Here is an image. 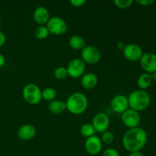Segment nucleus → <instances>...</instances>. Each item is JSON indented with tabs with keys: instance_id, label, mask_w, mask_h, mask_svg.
<instances>
[{
	"instance_id": "f257e3e1",
	"label": "nucleus",
	"mask_w": 156,
	"mask_h": 156,
	"mask_svg": "<svg viewBox=\"0 0 156 156\" xmlns=\"http://www.w3.org/2000/svg\"><path fill=\"white\" fill-rule=\"evenodd\" d=\"M147 141V133L139 126L126 130L122 138L123 148L129 152L141 151L146 146Z\"/></svg>"
},
{
	"instance_id": "f03ea898",
	"label": "nucleus",
	"mask_w": 156,
	"mask_h": 156,
	"mask_svg": "<svg viewBox=\"0 0 156 156\" xmlns=\"http://www.w3.org/2000/svg\"><path fill=\"white\" fill-rule=\"evenodd\" d=\"M88 98L80 91H76L70 94L66 101L67 111L76 115L83 114L88 108Z\"/></svg>"
},
{
	"instance_id": "7ed1b4c3",
	"label": "nucleus",
	"mask_w": 156,
	"mask_h": 156,
	"mask_svg": "<svg viewBox=\"0 0 156 156\" xmlns=\"http://www.w3.org/2000/svg\"><path fill=\"white\" fill-rule=\"evenodd\" d=\"M127 98L129 108L138 112L146 110L151 104L150 94L145 90H134L129 94Z\"/></svg>"
},
{
	"instance_id": "20e7f679",
	"label": "nucleus",
	"mask_w": 156,
	"mask_h": 156,
	"mask_svg": "<svg viewBox=\"0 0 156 156\" xmlns=\"http://www.w3.org/2000/svg\"><path fill=\"white\" fill-rule=\"evenodd\" d=\"M22 96L24 100L29 105H37L42 100V91L36 84L28 83L23 88Z\"/></svg>"
},
{
	"instance_id": "39448f33",
	"label": "nucleus",
	"mask_w": 156,
	"mask_h": 156,
	"mask_svg": "<svg viewBox=\"0 0 156 156\" xmlns=\"http://www.w3.org/2000/svg\"><path fill=\"white\" fill-rule=\"evenodd\" d=\"M46 27L48 29L49 33L55 35L64 34L68 28L65 20L59 16L50 17Z\"/></svg>"
},
{
	"instance_id": "423d86ee",
	"label": "nucleus",
	"mask_w": 156,
	"mask_h": 156,
	"mask_svg": "<svg viewBox=\"0 0 156 156\" xmlns=\"http://www.w3.org/2000/svg\"><path fill=\"white\" fill-rule=\"evenodd\" d=\"M81 57L85 63L93 65V64L98 63L100 61L101 58V53L96 47L88 45L85 46L81 50Z\"/></svg>"
},
{
	"instance_id": "0eeeda50",
	"label": "nucleus",
	"mask_w": 156,
	"mask_h": 156,
	"mask_svg": "<svg viewBox=\"0 0 156 156\" xmlns=\"http://www.w3.org/2000/svg\"><path fill=\"white\" fill-rule=\"evenodd\" d=\"M121 120L126 127L132 129L138 127L141 122V117L140 112L131 108H128L121 114Z\"/></svg>"
},
{
	"instance_id": "6e6552de",
	"label": "nucleus",
	"mask_w": 156,
	"mask_h": 156,
	"mask_svg": "<svg viewBox=\"0 0 156 156\" xmlns=\"http://www.w3.org/2000/svg\"><path fill=\"white\" fill-rule=\"evenodd\" d=\"M66 69L68 76L73 79H77L85 73V63L81 58H75L69 62Z\"/></svg>"
},
{
	"instance_id": "1a4fd4ad",
	"label": "nucleus",
	"mask_w": 156,
	"mask_h": 156,
	"mask_svg": "<svg viewBox=\"0 0 156 156\" xmlns=\"http://www.w3.org/2000/svg\"><path fill=\"white\" fill-rule=\"evenodd\" d=\"M143 53L142 47L136 44H126V47L123 50V56L130 62L140 61Z\"/></svg>"
},
{
	"instance_id": "9d476101",
	"label": "nucleus",
	"mask_w": 156,
	"mask_h": 156,
	"mask_svg": "<svg viewBox=\"0 0 156 156\" xmlns=\"http://www.w3.org/2000/svg\"><path fill=\"white\" fill-rule=\"evenodd\" d=\"M91 124L95 132L102 133L105 131L108 130L110 126V118L105 113H98L93 117Z\"/></svg>"
},
{
	"instance_id": "9b49d317",
	"label": "nucleus",
	"mask_w": 156,
	"mask_h": 156,
	"mask_svg": "<svg viewBox=\"0 0 156 156\" xmlns=\"http://www.w3.org/2000/svg\"><path fill=\"white\" fill-rule=\"evenodd\" d=\"M140 63L143 69L146 73L152 74L156 72V54L152 52L143 53Z\"/></svg>"
},
{
	"instance_id": "f8f14e48",
	"label": "nucleus",
	"mask_w": 156,
	"mask_h": 156,
	"mask_svg": "<svg viewBox=\"0 0 156 156\" xmlns=\"http://www.w3.org/2000/svg\"><path fill=\"white\" fill-rule=\"evenodd\" d=\"M103 143L98 136L94 135L87 138L85 142V149L89 155H98L102 150Z\"/></svg>"
},
{
	"instance_id": "ddd939ff",
	"label": "nucleus",
	"mask_w": 156,
	"mask_h": 156,
	"mask_svg": "<svg viewBox=\"0 0 156 156\" xmlns=\"http://www.w3.org/2000/svg\"><path fill=\"white\" fill-rule=\"evenodd\" d=\"M111 108L114 112L122 114L129 108L128 98L123 94H117L111 101Z\"/></svg>"
},
{
	"instance_id": "4468645a",
	"label": "nucleus",
	"mask_w": 156,
	"mask_h": 156,
	"mask_svg": "<svg viewBox=\"0 0 156 156\" xmlns=\"http://www.w3.org/2000/svg\"><path fill=\"white\" fill-rule=\"evenodd\" d=\"M36 128L32 124H24L18 128L17 136L23 141H29L34 138L36 136Z\"/></svg>"
},
{
	"instance_id": "2eb2a0df",
	"label": "nucleus",
	"mask_w": 156,
	"mask_h": 156,
	"mask_svg": "<svg viewBox=\"0 0 156 156\" xmlns=\"http://www.w3.org/2000/svg\"><path fill=\"white\" fill-rule=\"evenodd\" d=\"M33 18L39 25H46L50 18V12L44 6H38L34 11Z\"/></svg>"
},
{
	"instance_id": "dca6fc26",
	"label": "nucleus",
	"mask_w": 156,
	"mask_h": 156,
	"mask_svg": "<svg viewBox=\"0 0 156 156\" xmlns=\"http://www.w3.org/2000/svg\"><path fill=\"white\" fill-rule=\"evenodd\" d=\"M98 78L94 73H85L81 78V85L85 89H92L97 85Z\"/></svg>"
},
{
	"instance_id": "f3484780",
	"label": "nucleus",
	"mask_w": 156,
	"mask_h": 156,
	"mask_svg": "<svg viewBox=\"0 0 156 156\" xmlns=\"http://www.w3.org/2000/svg\"><path fill=\"white\" fill-rule=\"evenodd\" d=\"M48 109L52 114H59L64 112L66 110V101L62 100H53L50 102L48 105Z\"/></svg>"
},
{
	"instance_id": "a211bd4d",
	"label": "nucleus",
	"mask_w": 156,
	"mask_h": 156,
	"mask_svg": "<svg viewBox=\"0 0 156 156\" xmlns=\"http://www.w3.org/2000/svg\"><path fill=\"white\" fill-rule=\"evenodd\" d=\"M136 83L137 86L139 87V89L146 91L147 88H149L151 86L152 83V76H151V74L147 73H143L138 77Z\"/></svg>"
},
{
	"instance_id": "6ab92c4d",
	"label": "nucleus",
	"mask_w": 156,
	"mask_h": 156,
	"mask_svg": "<svg viewBox=\"0 0 156 156\" xmlns=\"http://www.w3.org/2000/svg\"><path fill=\"white\" fill-rule=\"evenodd\" d=\"M69 45L75 50H82L85 47V41L80 35H73L69 40Z\"/></svg>"
},
{
	"instance_id": "aec40b11",
	"label": "nucleus",
	"mask_w": 156,
	"mask_h": 156,
	"mask_svg": "<svg viewBox=\"0 0 156 156\" xmlns=\"http://www.w3.org/2000/svg\"><path fill=\"white\" fill-rule=\"evenodd\" d=\"M80 133L82 134V136L85 137V138H89V137L95 135V130H94V127H93L92 124L89 123H84L80 127Z\"/></svg>"
},
{
	"instance_id": "412c9836",
	"label": "nucleus",
	"mask_w": 156,
	"mask_h": 156,
	"mask_svg": "<svg viewBox=\"0 0 156 156\" xmlns=\"http://www.w3.org/2000/svg\"><path fill=\"white\" fill-rule=\"evenodd\" d=\"M56 95H57V93H56V89L52 87H47L42 91V99L47 101L50 102L55 100Z\"/></svg>"
},
{
	"instance_id": "4be33fe9",
	"label": "nucleus",
	"mask_w": 156,
	"mask_h": 156,
	"mask_svg": "<svg viewBox=\"0 0 156 156\" xmlns=\"http://www.w3.org/2000/svg\"><path fill=\"white\" fill-rule=\"evenodd\" d=\"M49 30L46 25H39L35 28L34 35L35 37L39 40H44L48 37Z\"/></svg>"
},
{
	"instance_id": "5701e85b",
	"label": "nucleus",
	"mask_w": 156,
	"mask_h": 156,
	"mask_svg": "<svg viewBox=\"0 0 156 156\" xmlns=\"http://www.w3.org/2000/svg\"><path fill=\"white\" fill-rule=\"evenodd\" d=\"M101 140L102 143L105 144H111L114 140V136L111 131L106 130L101 133Z\"/></svg>"
},
{
	"instance_id": "b1692460",
	"label": "nucleus",
	"mask_w": 156,
	"mask_h": 156,
	"mask_svg": "<svg viewBox=\"0 0 156 156\" xmlns=\"http://www.w3.org/2000/svg\"><path fill=\"white\" fill-rule=\"evenodd\" d=\"M53 74H54V76L57 79H60V80H62V79H66V78L68 76V73H67L66 67H64V66L57 67V68L55 69Z\"/></svg>"
},
{
	"instance_id": "393cba45",
	"label": "nucleus",
	"mask_w": 156,
	"mask_h": 156,
	"mask_svg": "<svg viewBox=\"0 0 156 156\" xmlns=\"http://www.w3.org/2000/svg\"><path fill=\"white\" fill-rule=\"evenodd\" d=\"M114 4L117 8L121 9H127L133 4V0H114Z\"/></svg>"
},
{
	"instance_id": "a878e982",
	"label": "nucleus",
	"mask_w": 156,
	"mask_h": 156,
	"mask_svg": "<svg viewBox=\"0 0 156 156\" xmlns=\"http://www.w3.org/2000/svg\"><path fill=\"white\" fill-rule=\"evenodd\" d=\"M102 156H120L118 151L114 148H108L102 153Z\"/></svg>"
},
{
	"instance_id": "bb28decb",
	"label": "nucleus",
	"mask_w": 156,
	"mask_h": 156,
	"mask_svg": "<svg viewBox=\"0 0 156 156\" xmlns=\"http://www.w3.org/2000/svg\"><path fill=\"white\" fill-rule=\"evenodd\" d=\"M69 2L74 7H82L85 4L86 1L85 0H70Z\"/></svg>"
},
{
	"instance_id": "cd10ccee",
	"label": "nucleus",
	"mask_w": 156,
	"mask_h": 156,
	"mask_svg": "<svg viewBox=\"0 0 156 156\" xmlns=\"http://www.w3.org/2000/svg\"><path fill=\"white\" fill-rule=\"evenodd\" d=\"M136 2L138 4L141 5L143 6H149L154 3L153 0H136Z\"/></svg>"
},
{
	"instance_id": "c85d7f7f",
	"label": "nucleus",
	"mask_w": 156,
	"mask_h": 156,
	"mask_svg": "<svg viewBox=\"0 0 156 156\" xmlns=\"http://www.w3.org/2000/svg\"><path fill=\"white\" fill-rule=\"evenodd\" d=\"M6 41V37H5V35L3 32L0 31V47L3 46L5 43Z\"/></svg>"
},
{
	"instance_id": "c756f323",
	"label": "nucleus",
	"mask_w": 156,
	"mask_h": 156,
	"mask_svg": "<svg viewBox=\"0 0 156 156\" xmlns=\"http://www.w3.org/2000/svg\"><path fill=\"white\" fill-rule=\"evenodd\" d=\"M125 47H126V44H125V43L123 42V41H119L117 44V49L120 50H122V51H123V49L125 48Z\"/></svg>"
},
{
	"instance_id": "7c9ffc66",
	"label": "nucleus",
	"mask_w": 156,
	"mask_h": 156,
	"mask_svg": "<svg viewBox=\"0 0 156 156\" xmlns=\"http://www.w3.org/2000/svg\"><path fill=\"white\" fill-rule=\"evenodd\" d=\"M5 63V57L3 54L0 53V67L3 66Z\"/></svg>"
},
{
	"instance_id": "2f4dec72",
	"label": "nucleus",
	"mask_w": 156,
	"mask_h": 156,
	"mask_svg": "<svg viewBox=\"0 0 156 156\" xmlns=\"http://www.w3.org/2000/svg\"><path fill=\"white\" fill-rule=\"evenodd\" d=\"M129 156H145V155L141 151H138V152H130V155H129Z\"/></svg>"
},
{
	"instance_id": "473e14b6",
	"label": "nucleus",
	"mask_w": 156,
	"mask_h": 156,
	"mask_svg": "<svg viewBox=\"0 0 156 156\" xmlns=\"http://www.w3.org/2000/svg\"><path fill=\"white\" fill-rule=\"evenodd\" d=\"M151 76H152V82H156V72H155V73H152V74H151Z\"/></svg>"
},
{
	"instance_id": "72a5a7b5",
	"label": "nucleus",
	"mask_w": 156,
	"mask_h": 156,
	"mask_svg": "<svg viewBox=\"0 0 156 156\" xmlns=\"http://www.w3.org/2000/svg\"><path fill=\"white\" fill-rule=\"evenodd\" d=\"M2 25V21H1V19H0V27H1Z\"/></svg>"
}]
</instances>
